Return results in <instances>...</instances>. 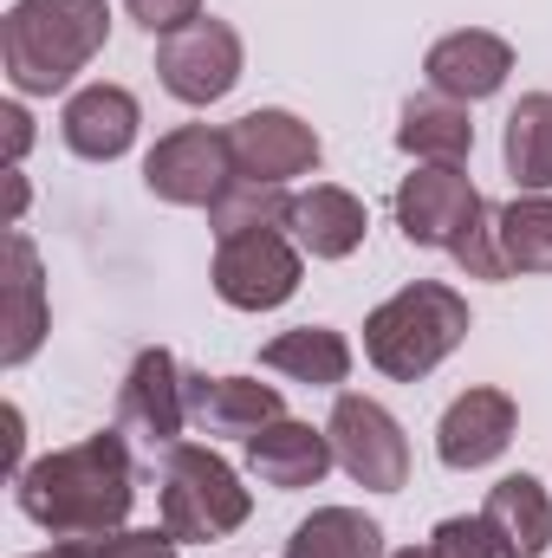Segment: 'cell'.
Wrapping results in <instances>:
<instances>
[{
    "label": "cell",
    "instance_id": "obj_15",
    "mask_svg": "<svg viewBox=\"0 0 552 558\" xmlns=\"http://www.w3.org/2000/svg\"><path fill=\"white\" fill-rule=\"evenodd\" d=\"M286 416L274 384H254V377H208V371H189V428L202 435H228V441H254L267 422Z\"/></svg>",
    "mask_w": 552,
    "mask_h": 558
},
{
    "label": "cell",
    "instance_id": "obj_20",
    "mask_svg": "<svg viewBox=\"0 0 552 558\" xmlns=\"http://www.w3.org/2000/svg\"><path fill=\"white\" fill-rule=\"evenodd\" d=\"M397 149L416 162H461L475 149V118L468 105L442 98V92H422L404 105V124H397Z\"/></svg>",
    "mask_w": 552,
    "mask_h": 558
},
{
    "label": "cell",
    "instance_id": "obj_6",
    "mask_svg": "<svg viewBox=\"0 0 552 558\" xmlns=\"http://www.w3.org/2000/svg\"><path fill=\"white\" fill-rule=\"evenodd\" d=\"M391 208H397V228H404L410 247H442V254H455V241L488 215V202L461 175V162H422L416 175L397 182Z\"/></svg>",
    "mask_w": 552,
    "mask_h": 558
},
{
    "label": "cell",
    "instance_id": "obj_32",
    "mask_svg": "<svg viewBox=\"0 0 552 558\" xmlns=\"http://www.w3.org/2000/svg\"><path fill=\"white\" fill-rule=\"evenodd\" d=\"M391 558H435V553H429V546H422V553H416V546H410V553H391Z\"/></svg>",
    "mask_w": 552,
    "mask_h": 558
},
{
    "label": "cell",
    "instance_id": "obj_16",
    "mask_svg": "<svg viewBox=\"0 0 552 558\" xmlns=\"http://www.w3.org/2000/svg\"><path fill=\"white\" fill-rule=\"evenodd\" d=\"M248 448V474L261 481V487H274V494H299V487H319L325 474H332V435L325 428H312V422H292L279 416L267 422L254 441H241Z\"/></svg>",
    "mask_w": 552,
    "mask_h": 558
},
{
    "label": "cell",
    "instance_id": "obj_23",
    "mask_svg": "<svg viewBox=\"0 0 552 558\" xmlns=\"http://www.w3.org/2000/svg\"><path fill=\"white\" fill-rule=\"evenodd\" d=\"M501 156H507V175L527 189V195H547L552 189V92H527L507 118V137H501Z\"/></svg>",
    "mask_w": 552,
    "mask_h": 558
},
{
    "label": "cell",
    "instance_id": "obj_25",
    "mask_svg": "<svg viewBox=\"0 0 552 558\" xmlns=\"http://www.w3.org/2000/svg\"><path fill=\"white\" fill-rule=\"evenodd\" d=\"M286 215H292V195H286L279 182H248V175H235V182L208 202V228H215V241L261 234V228H286Z\"/></svg>",
    "mask_w": 552,
    "mask_h": 558
},
{
    "label": "cell",
    "instance_id": "obj_2",
    "mask_svg": "<svg viewBox=\"0 0 552 558\" xmlns=\"http://www.w3.org/2000/svg\"><path fill=\"white\" fill-rule=\"evenodd\" d=\"M111 39L105 0H13L0 20V65L20 98L65 92Z\"/></svg>",
    "mask_w": 552,
    "mask_h": 558
},
{
    "label": "cell",
    "instance_id": "obj_7",
    "mask_svg": "<svg viewBox=\"0 0 552 558\" xmlns=\"http://www.w3.org/2000/svg\"><path fill=\"white\" fill-rule=\"evenodd\" d=\"M156 78L176 105H215L241 85V33L228 20H189L156 46Z\"/></svg>",
    "mask_w": 552,
    "mask_h": 558
},
{
    "label": "cell",
    "instance_id": "obj_29",
    "mask_svg": "<svg viewBox=\"0 0 552 558\" xmlns=\"http://www.w3.org/2000/svg\"><path fill=\"white\" fill-rule=\"evenodd\" d=\"M131 7V20H137L143 33H182L189 20H202V0H124Z\"/></svg>",
    "mask_w": 552,
    "mask_h": 558
},
{
    "label": "cell",
    "instance_id": "obj_5",
    "mask_svg": "<svg viewBox=\"0 0 552 558\" xmlns=\"http://www.w3.org/2000/svg\"><path fill=\"white\" fill-rule=\"evenodd\" d=\"M325 435H332L338 468H345L358 487H371V494H397V487L410 481V441H404V428H397V416H391L384 403L345 390V397L332 403Z\"/></svg>",
    "mask_w": 552,
    "mask_h": 558
},
{
    "label": "cell",
    "instance_id": "obj_10",
    "mask_svg": "<svg viewBox=\"0 0 552 558\" xmlns=\"http://www.w3.org/2000/svg\"><path fill=\"white\" fill-rule=\"evenodd\" d=\"M215 292L221 305L235 312H274L299 292V241H286L279 228L261 234H235V241H215Z\"/></svg>",
    "mask_w": 552,
    "mask_h": 558
},
{
    "label": "cell",
    "instance_id": "obj_14",
    "mask_svg": "<svg viewBox=\"0 0 552 558\" xmlns=\"http://www.w3.org/2000/svg\"><path fill=\"white\" fill-rule=\"evenodd\" d=\"M46 338V274L33 234H7V279H0V364L20 371Z\"/></svg>",
    "mask_w": 552,
    "mask_h": 558
},
{
    "label": "cell",
    "instance_id": "obj_26",
    "mask_svg": "<svg viewBox=\"0 0 552 558\" xmlns=\"http://www.w3.org/2000/svg\"><path fill=\"white\" fill-rule=\"evenodd\" d=\"M429 553H435V558H514V553H507V539L494 533V520H488V513L442 520V526L429 533Z\"/></svg>",
    "mask_w": 552,
    "mask_h": 558
},
{
    "label": "cell",
    "instance_id": "obj_13",
    "mask_svg": "<svg viewBox=\"0 0 552 558\" xmlns=\"http://www.w3.org/2000/svg\"><path fill=\"white\" fill-rule=\"evenodd\" d=\"M514 397L507 390H461L442 422H435V454H442V468H455V474H475V468H488V461H501L507 454V441H514Z\"/></svg>",
    "mask_w": 552,
    "mask_h": 558
},
{
    "label": "cell",
    "instance_id": "obj_30",
    "mask_svg": "<svg viewBox=\"0 0 552 558\" xmlns=\"http://www.w3.org/2000/svg\"><path fill=\"white\" fill-rule=\"evenodd\" d=\"M0 124H7V162L20 169V156H26V143H33V118H26L20 105H0Z\"/></svg>",
    "mask_w": 552,
    "mask_h": 558
},
{
    "label": "cell",
    "instance_id": "obj_28",
    "mask_svg": "<svg viewBox=\"0 0 552 558\" xmlns=\"http://www.w3.org/2000/svg\"><path fill=\"white\" fill-rule=\"evenodd\" d=\"M176 533L169 526H149V533H105V539H92V558H176Z\"/></svg>",
    "mask_w": 552,
    "mask_h": 558
},
{
    "label": "cell",
    "instance_id": "obj_24",
    "mask_svg": "<svg viewBox=\"0 0 552 558\" xmlns=\"http://www.w3.org/2000/svg\"><path fill=\"white\" fill-rule=\"evenodd\" d=\"M507 274H552V195H514L494 208Z\"/></svg>",
    "mask_w": 552,
    "mask_h": 558
},
{
    "label": "cell",
    "instance_id": "obj_22",
    "mask_svg": "<svg viewBox=\"0 0 552 558\" xmlns=\"http://www.w3.org/2000/svg\"><path fill=\"white\" fill-rule=\"evenodd\" d=\"M286 558H391V553H384V526L364 520L358 507H319L312 520L292 526Z\"/></svg>",
    "mask_w": 552,
    "mask_h": 558
},
{
    "label": "cell",
    "instance_id": "obj_19",
    "mask_svg": "<svg viewBox=\"0 0 552 558\" xmlns=\"http://www.w3.org/2000/svg\"><path fill=\"white\" fill-rule=\"evenodd\" d=\"M481 513L494 520V533L507 539V553L514 558L552 553V494L533 481V474H507V481H494Z\"/></svg>",
    "mask_w": 552,
    "mask_h": 558
},
{
    "label": "cell",
    "instance_id": "obj_27",
    "mask_svg": "<svg viewBox=\"0 0 552 558\" xmlns=\"http://www.w3.org/2000/svg\"><path fill=\"white\" fill-rule=\"evenodd\" d=\"M455 267H461L468 279H514V274H507V254H501L494 208H488V215H481V221H475L461 241H455Z\"/></svg>",
    "mask_w": 552,
    "mask_h": 558
},
{
    "label": "cell",
    "instance_id": "obj_11",
    "mask_svg": "<svg viewBox=\"0 0 552 558\" xmlns=\"http://www.w3.org/2000/svg\"><path fill=\"white\" fill-rule=\"evenodd\" d=\"M228 156H235V175L286 189L292 175L319 169V131L292 111H248L228 124Z\"/></svg>",
    "mask_w": 552,
    "mask_h": 558
},
{
    "label": "cell",
    "instance_id": "obj_8",
    "mask_svg": "<svg viewBox=\"0 0 552 558\" xmlns=\"http://www.w3.org/2000/svg\"><path fill=\"white\" fill-rule=\"evenodd\" d=\"M143 182L156 202L169 208H208L228 182H235V156H228V131L215 124H182L143 156Z\"/></svg>",
    "mask_w": 552,
    "mask_h": 558
},
{
    "label": "cell",
    "instance_id": "obj_4",
    "mask_svg": "<svg viewBox=\"0 0 552 558\" xmlns=\"http://www.w3.org/2000/svg\"><path fill=\"white\" fill-rule=\"evenodd\" d=\"M156 487H163V526L182 546H215L241 533L254 513L241 474L215 448H195V441H176L169 454H156Z\"/></svg>",
    "mask_w": 552,
    "mask_h": 558
},
{
    "label": "cell",
    "instance_id": "obj_12",
    "mask_svg": "<svg viewBox=\"0 0 552 558\" xmlns=\"http://www.w3.org/2000/svg\"><path fill=\"white\" fill-rule=\"evenodd\" d=\"M507 72H514V46H507L501 33H488V26H461V33L435 39L429 59H422L429 92H442V98H455V105L494 98V92L507 85Z\"/></svg>",
    "mask_w": 552,
    "mask_h": 558
},
{
    "label": "cell",
    "instance_id": "obj_31",
    "mask_svg": "<svg viewBox=\"0 0 552 558\" xmlns=\"http://www.w3.org/2000/svg\"><path fill=\"white\" fill-rule=\"evenodd\" d=\"M26 558H92V539H59L52 553H26Z\"/></svg>",
    "mask_w": 552,
    "mask_h": 558
},
{
    "label": "cell",
    "instance_id": "obj_21",
    "mask_svg": "<svg viewBox=\"0 0 552 558\" xmlns=\"http://www.w3.org/2000/svg\"><path fill=\"white\" fill-rule=\"evenodd\" d=\"M261 364L292 377V384H312V390H338L351 377V344L345 331L332 325H299V331H279L274 344L261 351Z\"/></svg>",
    "mask_w": 552,
    "mask_h": 558
},
{
    "label": "cell",
    "instance_id": "obj_18",
    "mask_svg": "<svg viewBox=\"0 0 552 558\" xmlns=\"http://www.w3.org/2000/svg\"><path fill=\"white\" fill-rule=\"evenodd\" d=\"M286 228H292L299 254H312V260H345V254L364 247L371 215H364V202H358L351 189H338V182H312L305 195H292Z\"/></svg>",
    "mask_w": 552,
    "mask_h": 558
},
{
    "label": "cell",
    "instance_id": "obj_1",
    "mask_svg": "<svg viewBox=\"0 0 552 558\" xmlns=\"http://www.w3.org/2000/svg\"><path fill=\"white\" fill-rule=\"evenodd\" d=\"M13 500L52 539H105V533H118L131 520V507H137L131 435L105 428V435H85L72 448H52V454L26 461V474L13 481Z\"/></svg>",
    "mask_w": 552,
    "mask_h": 558
},
{
    "label": "cell",
    "instance_id": "obj_3",
    "mask_svg": "<svg viewBox=\"0 0 552 558\" xmlns=\"http://www.w3.org/2000/svg\"><path fill=\"white\" fill-rule=\"evenodd\" d=\"M468 338V299L442 279H416L364 318V357L391 384H422Z\"/></svg>",
    "mask_w": 552,
    "mask_h": 558
},
{
    "label": "cell",
    "instance_id": "obj_17",
    "mask_svg": "<svg viewBox=\"0 0 552 558\" xmlns=\"http://www.w3.org/2000/svg\"><path fill=\"white\" fill-rule=\"evenodd\" d=\"M137 124H143V111L124 85H85L59 111V137H65L72 156H85V162H118L137 143Z\"/></svg>",
    "mask_w": 552,
    "mask_h": 558
},
{
    "label": "cell",
    "instance_id": "obj_9",
    "mask_svg": "<svg viewBox=\"0 0 552 558\" xmlns=\"http://www.w3.org/2000/svg\"><path fill=\"white\" fill-rule=\"evenodd\" d=\"M118 428L143 441L149 454H169L189 428V371L176 364V351L149 344L137 351L131 377L118 384Z\"/></svg>",
    "mask_w": 552,
    "mask_h": 558
}]
</instances>
